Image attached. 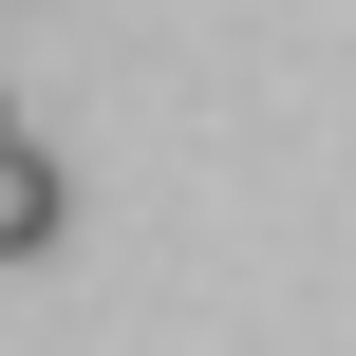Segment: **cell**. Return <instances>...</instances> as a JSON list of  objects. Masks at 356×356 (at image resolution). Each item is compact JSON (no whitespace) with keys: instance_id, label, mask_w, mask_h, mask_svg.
Returning <instances> with one entry per match:
<instances>
[{"instance_id":"cell-1","label":"cell","mask_w":356,"mask_h":356,"mask_svg":"<svg viewBox=\"0 0 356 356\" xmlns=\"http://www.w3.org/2000/svg\"><path fill=\"white\" fill-rule=\"evenodd\" d=\"M56 225H75V188H56V150H38V131H0V263H38Z\"/></svg>"},{"instance_id":"cell-2","label":"cell","mask_w":356,"mask_h":356,"mask_svg":"<svg viewBox=\"0 0 356 356\" xmlns=\"http://www.w3.org/2000/svg\"><path fill=\"white\" fill-rule=\"evenodd\" d=\"M0 131H19V94H0Z\"/></svg>"}]
</instances>
